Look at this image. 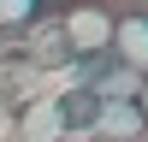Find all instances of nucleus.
I'll use <instances>...</instances> for the list:
<instances>
[{"mask_svg":"<svg viewBox=\"0 0 148 142\" xmlns=\"http://www.w3.org/2000/svg\"><path fill=\"white\" fill-rule=\"evenodd\" d=\"M77 89H89L101 106H113V101H136L142 71H130V65H119L113 53H101V59H89V65H83V83H77Z\"/></svg>","mask_w":148,"mask_h":142,"instance_id":"3","label":"nucleus"},{"mask_svg":"<svg viewBox=\"0 0 148 142\" xmlns=\"http://www.w3.org/2000/svg\"><path fill=\"white\" fill-rule=\"evenodd\" d=\"M53 101H59V118H65V142H89L95 118H101V101H95L89 89H65V95H53Z\"/></svg>","mask_w":148,"mask_h":142,"instance_id":"7","label":"nucleus"},{"mask_svg":"<svg viewBox=\"0 0 148 142\" xmlns=\"http://www.w3.org/2000/svg\"><path fill=\"white\" fill-rule=\"evenodd\" d=\"M136 113L148 118V71H142V89H136Z\"/></svg>","mask_w":148,"mask_h":142,"instance_id":"8","label":"nucleus"},{"mask_svg":"<svg viewBox=\"0 0 148 142\" xmlns=\"http://www.w3.org/2000/svg\"><path fill=\"white\" fill-rule=\"evenodd\" d=\"M107 53L130 71H148V12H130V6H113V47Z\"/></svg>","mask_w":148,"mask_h":142,"instance_id":"4","label":"nucleus"},{"mask_svg":"<svg viewBox=\"0 0 148 142\" xmlns=\"http://www.w3.org/2000/svg\"><path fill=\"white\" fill-rule=\"evenodd\" d=\"M53 30H59V47H65L71 65H89V59H101L113 47V6H101V0H59Z\"/></svg>","mask_w":148,"mask_h":142,"instance_id":"1","label":"nucleus"},{"mask_svg":"<svg viewBox=\"0 0 148 142\" xmlns=\"http://www.w3.org/2000/svg\"><path fill=\"white\" fill-rule=\"evenodd\" d=\"M89 142H148V118L136 113V101H113V106H101Z\"/></svg>","mask_w":148,"mask_h":142,"instance_id":"6","label":"nucleus"},{"mask_svg":"<svg viewBox=\"0 0 148 142\" xmlns=\"http://www.w3.org/2000/svg\"><path fill=\"white\" fill-rule=\"evenodd\" d=\"M12 142H65V118L53 95H24L12 106Z\"/></svg>","mask_w":148,"mask_h":142,"instance_id":"2","label":"nucleus"},{"mask_svg":"<svg viewBox=\"0 0 148 142\" xmlns=\"http://www.w3.org/2000/svg\"><path fill=\"white\" fill-rule=\"evenodd\" d=\"M59 0H0V47L6 42H30L47 18H53Z\"/></svg>","mask_w":148,"mask_h":142,"instance_id":"5","label":"nucleus"},{"mask_svg":"<svg viewBox=\"0 0 148 142\" xmlns=\"http://www.w3.org/2000/svg\"><path fill=\"white\" fill-rule=\"evenodd\" d=\"M113 6H130V12H148V0H113Z\"/></svg>","mask_w":148,"mask_h":142,"instance_id":"9","label":"nucleus"},{"mask_svg":"<svg viewBox=\"0 0 148 142\" xmlns=\"http://www.w3.org/2000/svg\"><path fill=\"white\" fill-rule=\"evenodd\" d=\"M101 6H113V0H101Z\"/></svg>","mask_w":148,"mask_h":142,"instance_id":"10","label":"nucleus"}]
</instances>
